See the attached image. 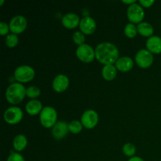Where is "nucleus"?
I'll return each instance as SVG.
<instances>
[{
  "label": "nucleus",
  "mask_w": 161,
  "mask_h": 161,
  "mask_svg": "<svg viewBox=\"0 0 161 161\" xmlns=\"http://www.w3.org/2000/svg\"><path fill=\"white\" fill-rule=\"evenodd\" d=\"M26 89L22 83H13L7 87L6 91V98L9 103L17 105L25 99Z\"/></svg>",
  "instance_id": "f03ea898"
},
{
  "label": "nucleus",
  "mask_w": 161,
  "mask_h": 161,
  "mask_svg": "<svg viewBox=\"0 0 161 161\" xmlns=\"http://www.w3.org/2000/svg\"><path fill=\"white\" fill-rule=\"evenodd\" d=\"M75 54L82 62L90 63L95 58V50L88 44H83L77 47Z\"/></svg>",
  "instance_id": "423d86ee"
},
{
  "label": "nucleus",
  "mask_w": 161,
  "mask_h": 161,
  "mask_svg": "<svg viewBox=\"0 0 161 161\" xmlns=\"http://www.w3.org/2000/svg\"><path fill=\"white\" fill-rule=\"evenodd\" d=\"M6 161H25V158L21 154L19 153H13L11 152V154L9 156Z\"/></svg>",
  "instance_id": "bb28decb"
},
{
  "label": "nucleus",
  "mask_w": 161,
  "mask_h": 161,
  "mask_svg": "<svg viewBox=\"0 0 161 161\" xmlns=\"http://www.w3.org/2000/svg\"><path fill=\"white\" fill-rule=\"evenodd\" d=\"M39 119L42 127L45 128L53 127L57 124L58 113L56 109L51 106H46L39 114Z\"/></svg>",
  "instance_id": "7ed1b4c3"
},
{
  "label": "nucleus",
  "mask_w": 161,
  "mask_h": 161,
  "mask_svg": "<svg viewBox=\"0 0 161 161\" xmlns=\"http://www.w3.org/2000/svg\"><path fill=\"white\" fill-rule=\"evenodd\" d=\"M69 131V124L64 121H58L52 127L51 133L56 140H61L68 135Z\"/></svg>",
  "instance_id": "f8f14e48"
},
{
  "label": "nucleus",
  "mask_w": 161,
  "mask_h": 161,
  "mask_svg": "<svg viewBox=\"0 0 161 161\" xmlns=\"http://www.w3.org/2000/svg\"><path fill=\"white\" fill-rule=\"evenodd\" d=\"M41 94V91L38 86H31L26 89V95L29 98L33 99L39 97Z\"/></svg>",
  "instance_id": "5701e85b"
},
{
  "label": "nucleus",
  "mask_w": 161,
  "mask_h": 161,
  "mask_svg": "<svg viewBox=\"0 0 161 161\" xmlns=\"http://www.w3.org/2000/svg\"><path fill=\"white\" fill-rule=\"evenodd\" d=\"M127 15L130 23L139 24L142 22V20L144 19L145 12L141 5L138 3H134L127 8Z\"/></svg>",
  "instance_id": "39448f33"
},
{
  "label": "nucleus",
  "mask_w": 161,
  "mask_h": 161,
  "mask_svg": "<svg viewBox=\"0 0 161 161\" xmlns=\"http://www.w3.org/2000/svg\"><path fill=\"white\" fill-rule=\"evenodd\" d=\"M95 58L105 65L113 64L119 59V50L112 42H101L95 48Z\"/></svg>",
  "instance_id": "f257e3e1"
},
{
  "label": "nucleus",
  "mask_w": 161,
  "mask_h": 161,
  "mask_svg": "<svg viewBox=\"0 0 161 161\" xmlns=\"http://www.w3.org/2000/svg\"><path fill=\"white\" fill-rule=\"evenodd\" d=\"M69 86V79L68 78L67 75H63V74H59L57 75L53 80L52 83V86L53 90L58 93L64 92L67 90Z\"/></svg>",
  "instance_id": "ddd939ff"
},
{
  "label": "nucleus",
  "mask_w": 161,
  "mask_h": 161,
  "mask_svg": "<svg viewBox=\"0 0 161 161\" xmlns=\"http://www.w3.org/2000/svg\"><path fill=\"white\" fill-rule=\"evenodd\" d=\"M135 62L142 69H147L150 67L153 63V56L151 52L148 50H140L135 55Z\"/></svg>",
  "instance_id": "6e6552de"
},
{
  "label": "nucleus",
  "mask_w": 161,
  "mask_h": 161,
  "mask_svg": "<svg viewBox=\"0 0 161 161\" xmlns=\"http://www.w3.org/2000/svg\"><path fill=\"white\" fill-rule=\"evenodd\" d=\"M102 75L107 81H111L116 78L117 75V69L113 64H107L102 68Z\"/></svg>",
  "instance_id": "a211bd4d"
},
{
  "label": "nucleus",
  "mask_w": 161,
  "mask_h": 161,
  "mask_svg": "<svg viewBox=\"0 0 161 161\" xmlns=\"http://www.w3.org/2000/svg\"><path fill=\"white\" fill-rule=\"evenodd\" d=\"M3 3H4V1H3V0H1V2H0V6H3Z\"/></svg>",
  "instance_id": "2f4dec72"
},
{
  "label": "nucleus",
  "mask_w": 161,
  "mask_h": 161,
  "mask_svg": "<svg viewBox=\"0 0 161 161\" xmlns=\"http://www.w3.org/2000/svg\"><path fill=\"white\" fill-rule=\"evenodd\" d=\"M123 3H125V4H129V6L134 4V3H136V1L135 0H130V1H125V0H123Z\"/></svg>",
  "instance_id": "7c9ffc66"
},
{
  "label": "nucleus",
  "mask_w": 161,
  "mask_h": 161,
  "mask_svg": "<svg viewBox=\"0 0 161 161\" xmlns=\"http://www.w3.org/2000/svg\"><path fill=\"white\" fill-rule=\"evenodd\" d=\"M36 72L29 65H20L14 71V79L17 83H25L31 81L34 79Z\"/></svg>",
  "instance_id": "20e7f679"
},
{
  "label": "nucleus",
  "mask_w": 161,
  "mask_h": 161,
  "mask_svg": "<svg viewBox=\"0 0 161 161\" xmlns=\"http://www.w3.org/2000/svg\"><path fill=\"white\" fill-rule=\"evenodd\" d=\"M9 29V25L5 22H0V35L1 36H6L8 34Z\"/></svg>",
  "instance_id": "cd10ccee"
},
{
  "label": "nucleus",
  "mask_w": 161,
  "mask_h": 161,
  "mask_svg": "<svg viewBox=\"0 0 161 161\" xmlns=\"http://www.w3.org/2000/svg\"><path fill=\"white\" fill-rule=\"evenodd\" d=\"M79 27H80L81 32H83V34L91 35L95 31L97 25H96L94 19L89 16H86L80 20Z\"/></svg>",
  "instance_id": "9b49d317"
},
{
  "label": "nucleus",
  "mask_w": 161,
  "mask_h": 161,
  "mask_svg": "<svg viewBox=\"0 0 161 161\" xmlns=\"http://www.w3.org/2000/svg\"><path fill=\"white\" fill-rule=\"evenodd\" d=\"M138 3H139L142 7L149 8L155 3V1H154V0H139V1H138Z\"/></svg>",
  "instance_id": "c85d7f7f"
},
{
  "label": "nucleus",
  "mask_w": 161,
  "mask_h": 161,
  "mask_svg": "<svg viewBox=\"0 0 161 161\" xmlns=\"http://www.w3.org/2000/svg\"><path fill=\"white\" fill-rule=\"evenodd\" d=\"M83 124H82L81 121L78 120H73L69 124V131L72 134H79L82 131L83 129Z\"/></svg>",
  "instance_id": "4be33fe9"
},
{
  "label": "nucleus",
  "mask_w": 161,
  "mask_h": 161,
  "mask_svg": "<svg viewBox=\"0 0 161 161\" xmlns=\"http://www.w3.org/2000/svg\"><path fill=\"white\" fill-rule=\"evenodd\" d=\"M146 48L152 53H161V38L160 36H153L146 40Z\"/></svg>",
  "instance_id": "2eb2a0df"
},
{
  "label": "nucleus",
  "mask_w": 161,
  "mask_h": 161,
  "mask_svg": "<svg viewBox=\"0 0 161 161\" xmlns=\"http://www.w3.org/2000/svg\"><path fill=\"white\" fill-rule=\"evenodd\" d=\"M124 33H125L127 37L130 38V39H133L137 36V33H138L137 26H135V24H127L125 28H124Z\"/></svg>",
  "instance_id": "412c9836"
},
{
  "label": "nucleus",
  "mask_w": 161,
  "mask_h": 161,
  "mask_svg": "<svg viewBox=\"0 0 161 161\" xmlns=\"http://www.w3.org/2000/svg\"><path fill=\"white\" fill-rule=\"evenodd\" d=\"M123 152H124V155H126L127 157H133L136 153V147L132 143H126L123 146Z\"/></svg>",
  "instance_id": "393cba45"
},
{
  "label": "nucleus",
  "mask_w": 161,
  "mask_h": 161,
  "mask_svg": "<svg viewBox=\"0 0 161 161\" xmlns=\"http://www.w3.org/2000/svg\"><path fill=\"white\" fill-rule=\"evenodd\" d=\"M42 105L41 102L33 99V100L29 101L26 104L25 109H26L27 113H28L31 116H36V115L40 114L42 110Z\"/></svg>",
  "instance_id": "f3484780"
},
{
  "label": "nucleus",
  "mask_w": 161,
  "mask_h": 161,
  "mask_svg": "<svg viewBox=\"0 0 161 161\" xmlns=\"http://www.w3.org/2000/svg\"><path fill=\"white\" fill-rule=\"evenodd\" d=\"M3 118L7 124L14 125L21 121L22 118H23V112H22L21 108L19 107H9L5 111Z\"/></svg>",
  "instance_id": "0eeeda50"
},
{
  "label": "nucleus",
  "mask_w": 161,
  "mask_h": 161,
  "mask_svg": "<svg viewBox=\"0 0 161 161\" xmlns=\"http://www.w3.org/2000/svg\"><path fill=\"white\" fill-rule=\"evenodd\" d=\"M72 39H73V42L76 45H78L79 47L85 44V36L81 31H77L75 32H74L73 36H72Z\"/></svg>",
  "instance_id": "a878e982"
},
{
  "label": "nucleus",
  "mask_w": 161,
  "mask_h": 161,
  "mask_svg": "<svg viewBox=\"0 0 161 161\" xmlns=\"http://www.w3.org/2000/svg\"><path fill=\"white\" fill-rule=\"evenodd\" d=\"M115 64H116L115 66L117 70L123 72H127L132 69L134 66V61L130 57L124 56L119 58V59L116 61Z\"/></svg>",
  "instance_id": "dca6fc26"
},
{
  "label": "nucleus",
  "mask_w": 161,
  "mask_h": 161,
  "mask_svg": "<svg viewBox=\"0 0 161 161\" xmlns=\"http://www.w3.org/2000/svg\"><path fill=\"white\" fill-rule=\"evenodd\" d=\"M18 42H19V39L18 37H17V35L11 33V34H9L6 36V44L7 47H10V48H13V47H17Z\"/></svg>",
  "instance_id": "b1692460"
},
{
  "label": "nucleus",
  "mask_w": 161,
  "mask_h": 161,
  "mask_svg": "<svg viewBox=\"0 0 161 161\" xmlns=\"http://www.w3.org/2000/svg\"><path fill=\"white\" fill-rule=\"evenodd\" d=\"M128 161H145V160L139 157H130V158L128 160Z\"/></svg>",
  "instance_id": "c756f323"
},
{
  "label": "nucleus",
  "mask_w": 161,
  "mask_h": 161,
  "mask_svg": "<svg viewBox=\"0 0 161 161\" xmlns=\"http://www.w3.org/2000/svg\"><path fill=\"white\" fill-rule=\"evenodd\" d=\"M27 145H28V140L26 136L24 135H17L13 140V146L17 153L23 151L27 147Z\"/></svg>",
  "instance_id": "6ab92c4d"
},
{
  "label": "nucleus",
  "mask_w": 161,
  "mask_h": 161,
  "mask_svg": "<svg viewBox=\"0 0 161 161\" xmlns=\"http://www.w3.org/2000/svg\"><path fill=\"white\" fill-rule=\"evenodd\" d=\"M9 25L11 32L13 34L17 35L25 31L28 25V22L24 16L17 15L11 19Z\"/></svg>",
  "instance_id": "1a4fd4ad"
},
{
  "label": "nucleus",
  "mask_w": 161,
  "mask_h": 161,
  "mask_svg": "<svg viewBox=\"0 0 161 161\" xmlns=\"http://www.w3.org/2000/svg\"><path fill=\"white\" fill-rule=\"evenodd\" d=\"M138 32L144 37H151L153 34V27L148 22H141L137 26Z\"/></svg>",
  "instance_id": "aec40b11"
},
{
  "label": "nucleus",
  "mask_w": 161,
  "mask_h": 161,
  "mask_svg": "<svg viewBox=\"0 0 161 161\" xmlns=\"http://www.w3.org/2000/svg\"><path fill=\"white\" fill-rule=\"evenodd\" d=\"M81 123L86 129L94 128L98 123V115L93 109L86 110L82 115Z\"/></svg>",
  "instance_id": "9d476101"
},
{
  "label": "nucleus",
  "mask_w": 161,
  "mask_h": 161,
  "mask_svg": "<svg viewBox=\"0 0 161 161\" xmlns=\"http://www.w3.org/2000/svg\"><path fill=\"white\" fill-rule=\"evenodd\" d=\"M61 23L63 26L69 29H73L76 28L78 25H80V19L78 15L73 13H69L63 16L61 19Z\"/></svg>",
  "instance_id": "4468645a"
}]
</instances>
